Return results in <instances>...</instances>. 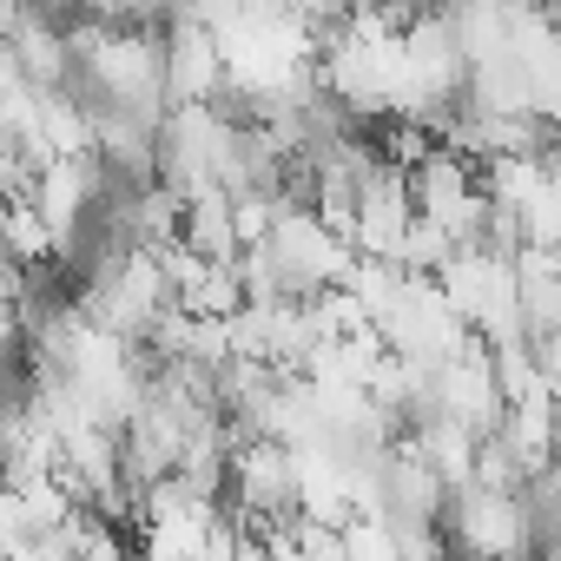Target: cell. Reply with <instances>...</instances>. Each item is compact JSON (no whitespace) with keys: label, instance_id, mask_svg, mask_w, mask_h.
Listing matches in <instances>:
<instances>
[{"label":"cell","instance_id":"2","mask_svg":"<svg viewBox=\"0 0 561 561\" xmlns=\"http://www.w3.org/2000/svg\"><path fill=\"white\" fill-rule=\"evenodd\" d=\"M159 73H165V106L172 100H211L225 87V47L198 14L159 21Z\"/></svg>","mask_w":561,"mask_h":561},{"label":"cell","instance_id":"1","mask_svg":"<svg viewBox=\"0 0 561 561\" xmlns=\"http://www.w3.org/2000/svg\"><path fill=\"white\" fill-rule=\"evenodd\" d=\"M449 554H482V561H508L528 554V522H522V495L515 489H489V482H456L443 495L436 515Z\"/></svg>","mask_w":561,"mask_h":561}]
</instances>
